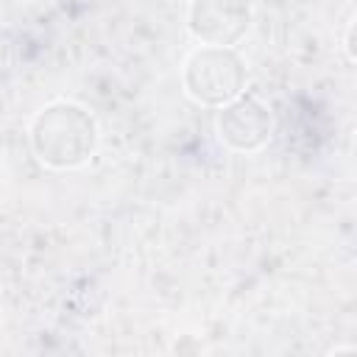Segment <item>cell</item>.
<instances>
[{
    "mask_svg": "<svg viewBox=\"0 0 357 357\" xmlns=\"http://www.w3.org/2000/svg\"><path fill=\"white\" fill-rule=\"evenodd\" d=\"M218 137L223 139V145H229L231 151H259L271 134H273V114L271 109L254 98V95H240L231 103L220 106L218 112Z\"/></svg>",
    "mask_w": 357,
    "mask_h": 357,
    "instance_id": "277c9868",
    "label": "cell"
},
{
    "mask_svg": "<svg viewBox=\"0 0 357 357\" xmlns=\"http://www.w3.org/2000/svg\"><path fill=\"white\" fill-rule=\"evenodd\" d=\"M33 156L53 170H75L86 165L98 145L95 117L75 100H53L42 106L28 128Z\"/></svg>",
    "mask_w": 357,
    "mask_h": 357,
    "instance_id": "6da1fadb",
    "label": "cell"
},
{
    "mask_svg": "<svg viewBox=\"0 0 357 357\" xmlns=\"http://www.w3.org/2000/svg\"><path fill=\"white\" fill-rule=\"evenodd\" d=\"M346 53H349V59L351 61H357V20L349 25V31H346Z\"/></svg>",
    "mask_w": 357,
    "mask_h": 357,
    "instance_id": "5b68a950",
    "label": "cell"
},
{
    "mask_svg": "<svg viewBox=\"0 0 357 357\" xmlns=\"http://www.w3.org/2000/svg\"><path fill=\"white\" fill-rule=\"evenodd\" d=\"M251 25L248 0H192L187 28L201 45L234 47Z\"/></svg>",
    "mask_w": 357,
    "mask_h": 357,
    "instance_id": "3957f363",
    "label": "cell"
},
{
    "mask_svg": "<svg viewBox=\"0 0 357 357\" xmlns=\"http://www.w3.org/2000/svg\"><path fill=\"white\" fill-rule=\"evenodd\" d=\"M245 59L234 47L201 45L184 59L181 84L184 92L201 106H226L245 89Z\"/></svg>",
    "mask_w": 357,
    "mask_h": 357,
    "instance_id": "7a4b0ae2",
    "label": "cell"
}]
</instances>
